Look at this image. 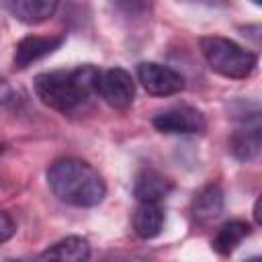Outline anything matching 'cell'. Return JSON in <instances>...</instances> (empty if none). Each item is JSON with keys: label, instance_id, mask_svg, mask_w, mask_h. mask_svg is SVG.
Here are the masks:
<instances>
[{"label": "cell", "instance_id": "obj_12", "mask_svg": "<svg viewBox=\"0 0 262 262\" xmlns=\"http://www.w3.org/2000/svg\"><path fill=\"white\" fill-rule=\"evenodd\" d=\"M166 215L162 209V203H139L133 213V229L141 239H151L160 235L164 227Z\"/></svg>", "mask_w": 262, "mask_h": 262}, {"label": "cell", "instance_id": "obj_4", "mask_svg": "<svg viewBox=\"0 0 262 262\" xmlns=\"http://www.w3.org/2000/svg\"><path fill=\"white\" fill-rule=\"evenodd\" d=\"M96 94H100V98L117 108V111H125L133 104L135 98V82L131 78V74L123 68H111L100 72L98 76V86H96Z\"/></svg>", "mask_w": 262, "mask_h": 262}, {"label": "cell", "instance_id": "obj_11", "mask_svg": "<svg viewBox=\"0 0 262 262\" xmlns=\"http://www.w3.org/2000/svg\"><path fill=\"white\" fill-rule=\"evenodd\" d=\"M225 207V199H223V190L217 184H209L205 186L192 201V217L196 223H211L215 221Z\"/></svg>", "mask_w": 262, "mask_h": 262}, {"label": "cell", "instance_id": "obj_19", "mask_svg": "<svg viewBox=\"0 0 262 262\" xmlns=\"http://www.w3.org/2000/svg\"><path fill=\"white\" fill-rule=\"evenodd\" d=\"M252 2H254V4H260V2H262V0H252Z\"/></svg>", "mask_w": 262, "mask_h": 262}, {"label": "cell", "instance_id": "obj_7", "mask_svg": "<svg viewBox=\"0 0 262 262\" xmlns=\"http://www.w3.org/2000/svg\"><path fill=\"white\" fill-rule=\"evenodd\" d=\"M63 43V37H55V35H31L25 37L16 43L14 49V66L16 68H29L31 63L47 57L49 53H53L55 49H59V45Z\"/></svg>", "mask_w": 262, "mask_h": 262}, {"label": "cell", "instance_id": "obj_3", "mask_svg": "<svg viewBox=\"0 0 262 262\" xmlns=\"http://www.w3.org/2000/svg\"><path fill=\"white\" fill-rule=\"evenodd\" d=\"M201 51L209 68L223 78H248L256 68V55L235 41L219 35H207L201 39Z\"/></svg>", "mask_w": 262, "mask_h": 262}, {"label": "cell", "instance_id": "obj_5", "mask_svg": "<svg viewBox=\"0 0 262 262\" xmlns=\"http://www.w3.org/2000/svg\"><path fill=\"white\" fill-rule=\"evenodd\" d=\"M137 78L141 86L151 96H172L184 90V78L180 72L156 63V61H143L137 66Z\"/></svg>", "mask_w": 262, "mask_h": 262}, {"label": "cell", "instance_id": "obj_2", "mask_svg": "<svg viewBox=\"0 0 262 262\" xmlns=\"http://www.w3.org/2000/svg\"><path fill=\"white\" fill-rule=\"evenodd\" d=\"M47 182L53 194L72 207H96L106 194L102 176L88 164L76 158H63L49 166Z\"/></svg>", "mask_w": 262, "mask_h": 262}, {"label": "cell", "instance_id": "obj_18", "mask_svg": "<svg viewBox=\"0 0 262 262\" xmlns=\"http://www.w3.org/2000/svg\"><path fill=\"white\" fill-rule=\"evenodd\" d=\"M260 201H262V199H258V201H256V207H254V219H256V223H262V213H260Z\"/></svg>", "mask_w": 262, "mask_h": 262}, {"label": "cell", "instance_id": "obj_9", "mask_svg": "<svg viewBox=\"0 0 262 262\" xmlns=\"http://www.w3.org/2000/svg\"><path fill=\"white\" fill-rule=\"evenodd\" d=\"M262 145V135H260V123L258 117H254L252 123H246L244 127L235 129L233 135L229 137V151L233 158L239 162H250L258 156Z\"/></svg>", "mask_w": 262, "mask_h": 262}, {"label": "cell", "instance_id": "obj_13", "mask_svg": "<svg viewBox=\"0 0 262 262\" xmlns=\"http://www.w3.org/2000/svg\"><path fill=\"white\" fill-rule=\"evenodd\" d=\"M39 258L41 260H59V262H84L90 258V244H88V239H84L80 235H70V237L55 242Z\"/></svg>", "mask_w": 262, "mask_h": 262}, {"label": "cell", "instance_id": "obj_1", "mask_svg": "<svg viewBox=\"0 0 262 262\" xmlns=\"http://www.w3.org/2000/svg\"><path fill=\"white\" fill-rule=\"evenodd\" d=\"M100 70L94 66H78L74 70H53L35 76V92L41 102L59 113H72L96 94Z\"/></svg>", "mask_w": 262, "mask_h": 262}, {"label": "cell", "instance_id": "obj_10", "mask_svg": "<svg viewBox=\"0 0 262 262\" xmlns=\"http://www.w3.org/2000/svg\"><path fill=\"white\" fill-rule=\"evenodd\" d=\"M172 190V184L156 170L151 168H143L137 176H135V184H133V194L139 203H162L168 192Z\"/></svg>", "mask_w": 262, "mask_h": 262}, {"label": "cell", "instance_id": "obj_17", "mask_svg": "<svg viewBox=\"0 0 262 262\" xmlns=\"http://www.w3.org/2000/svg\"><path fill=\"white\" fill-rule=\"evenodd\" d=\"M12 88H10V84L0 76V104H6V102H10V98H12Z\"/></svg>", "mask_w": 262, "mask_h": 262}, {"label": "cell", "instance_id": "obj_6", "mask_svg": "<svg viewBox=\"0 0 262 262\" xmlns=\"http://www.w3.org/2000/svg\"><path fill=\"white\" fill-rule=\"evenodd\" d=\"M154 127L160 133L168 135H190V133H203L207 129L205 115L194 106H174L154 117Z\"/></svg>", "mask_w": 262, "mask_h": 262}, {"label": "cell", "instance_id": "obj_20", "mask_svg": "<svg viewBox=\"0 0 262 262\" xmlns=\"http://www.w3.org/2000/svg\"><path fill=\"white\" fill-rule=\"evenodd\" d=\"M0 154H2V145H0Z\"/></svg>", "mask_w": 262, "mask_h": 262}, {"label": "cell", "instance_id": "obj_14", "mask_svg": "<svg viewBox=\"0 0 262 262\" xmlns=\"http://www.w3.org/2000/svg\"><path fill=\"white\" fill-rule=\"evenodd\" d=\"M250 235V225L246 221H229L225 225H221V229L217 231L215 239H213V250L227 256L231 254L246 237Z\"/></svg>", "mask_w": 262, "mask_h": 262}, {"label": "cell", "instance_id": "obj_8", "mask_svg": "<svg viewBox=\"0 0 262 262\" xmlns=\"http://www.w3.org/2000/svg\"><path fill=\"white\" fill-rule=\"evenodd\" d=\"M4 8L25 25H39L53 16L59 0H2Z\"/></svg>", "mask_w": 262, "mask_h": 262}, {"label": "cell", "instance_id": "obj_15", "mask_svg": "<svg viewBox=\"0 0 262 262\" xmlns=\"http://www.w3.org/2000/svg\"><path fill=\"white\" fill-rule=\"evenodd\" d=\"M117 8H121L123 12H127V14H139V12H143L145 8H147V4H149V0H111Z\"/></svg>", "mask_w": 262, "mask_h": 262}, {"label": "cell", "instance_id": "obj_16", "mask_svg": "<svg viewBox=\"0 0 262 262\" xmlns=\"http://www.w3.org/2000/svg\"><path fill=\"white\" fill-rule=\"evenodd\" d=\"M14 233V221L12 217L0 209V244H4L6 239H10Z\"/></svg>", "mask_w": 262, "mask_h": 262}]
</instances>
